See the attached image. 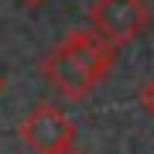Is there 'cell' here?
I'll list each match as a JSON object with an SVG mask.
<instances>
[{
  "label": "cell",
  "mask_w": 154,
  "mask_h": 154,
  "mask_svg": "<svg viewBox=\"0 0 154 154\" xmlns=\"http://www.w3.org/2000/svg\"><path fill=\"white\" fill-rule=\"evenodd\" d=\"M116 62V45L106 41L93 28H75L62 38L48 58L41 62V72L48 82L69 99H86L93 89L110 75Z\"/></svg>",
  "instance_id": "1"
},
{
  "label": "cell",
  "mask_w": 154,
  "mask_h": 154,
  "mask_svg": "<svg viewBox=\"0 0 154 154\" xmlns=\"http://www.w3.org/2000/svg\"><path fill=\"white\" fill-rule=\"evenodd\" d=\"M147 24H151L147 0H93L89 7V28L99 31L106 41H113L116 48L134 41Z\"/></svg>",
  "instance_id": "2"
},
{
  "label": "cell",
  "mask_w": 154,
  "mask_h": 154,
  "mask_svg": "<svg viewBox=\"0 0 154 154\" xmlns=\"http://www.w3.org/2000/svg\"><path fill=\"white\" fill-rule=\"evenodd\" d=\"M17 134H21V140L28 144L34 154H48V151L62 147V144L75 140V123H72L55 103H38L21 120Z\"/></svg>",
  "instance_id": "3"
},
{
  "label": "cell",
  "mask_w": 154,
  "mask_h": 154,
  "mask_svg": "<svg viewBox=\"0 0 154 154\" xmlns=\"http://www.w3.org/2000/svg\"><path fill=\"white\" fill-rule=\"evenodd\" d=\"M137 103H140L144 110H147V113L154 116V75L140 82V89H137Z\"/></svg>",
  "instance_id": "4"
},
{
  "label": "cell",
  "mask_w": 154,
  "mask_h": 154,
  "mask_svg": "<svg viewBox=\"0 0 154 154\" xmlns=\"http://www.w3.org/2000/svg\"><path fill=\"white\" fill-rule=\"evenodd\" d=\"M48 154H86V151L79 147L75 140H72V144H62V147H55V151H48Z\"/></svg>",
  "instance_id": "5"
},
{
  "label": "cell",
  "mask_w": 154,
  "mask_h": 154,
  "mask_svg": "<svg viewBox=\"0 0 154 154\" xmlns=\"http://www.w3.org/2000/svg\"><path fill=\"white\" fill-rule=\"evenodd\" d=\"M21 4H28V7H38V4H45V0H21Z\"/></svg>",
  "instance_id": "6"
},
{
  "label": "cell",
  "mask_w": 154,
  "mask_h": 154,
  "mask_svg": "<svg viewBox=\"0 0 154 154\" xmlns=\"http://www.w3.org/2000/svg\"><path fill=\"white\" fill-rule=\"evenodd\" d=\"M0 93H4V72H0Z\"/></svg>",
  "instance_id": "7"
}]
</instances>
